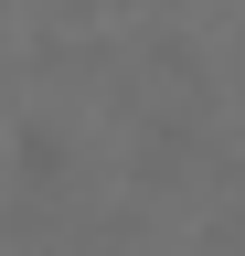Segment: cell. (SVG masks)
Segmentation results:
<instances>
[{"mask_svg":"<svg viewBox=\"0 0 245 256\" xmlns=\"http://www.w3.org/2000/svg\"><path fill=\"white\" fill-rule=\"evenodd\" d=\"M11 171H21V192H64V182H75V139H64L53 118H21V128H11Z\"/></svg>","mask_w":245,"mask_h":256,"instance_id":"6da1fadb","label":"cell"},{"mask_svg":"<svg viewBox=\"0 0 245 256\" xmlns=\"http://www.w3.org/2000/svg\"><path fill=\"white\" fill-rule=\"evenodd\" d=\"M75 11H96V0H75Z\"/></svg>","mask_w":245,"mask_h":256,"instance_id":"7a4b0ae2","label":"cell"}]
</instances>
